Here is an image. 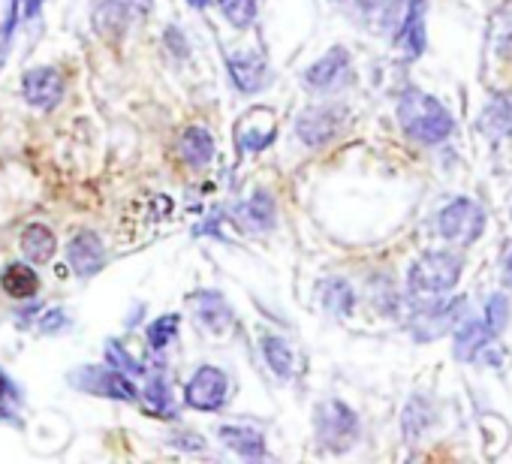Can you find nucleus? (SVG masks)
I'll use <instances>...</instances> for the list:
<instances>
[{
    "label": "nucleus",
    "instance_id": "nucleus-1",
    "mask_svg": "<svg viewBox=\"0 0 512 464\" xmlns=\"http://www.w3.org/2000/svg\"><path fill=\"white\" fill-rule=\"evenodd\" d=\"M398 124L419 145H440L455 133L452 112L422 88H404L398 97Z\"/></svg>",
    "mask_w": 512,
    "mask_h": 464
},
{
    "label": "nucleus",
    "instance_id": "nucleus-2",
    "mask_svg": "<svg viewBox=\"0 0 512 464\" xmlns=\"http://www.w3.org/2000/svg\"><path fill=\"white\" fill-rule=\"evenodd\" d=\"M464 272V260L455 251H425L407 269V293L413 302L449 296Z\"/></svg>",
    "mask_w": 512,
    "mask_h": 464
},
{
    "label": "nucleus",
    "instance_id": "nucleus-3",
    "mask_svg": "<svg viewBox=\"0 0 512 464\" xmlns=\"http://www.w3.org/2000/svg\"><path fill=\"white\" fill-rule=\"evenodd\" d=\"M314 431H317V440H320L323 449L341 455V452H350L359 443L362 422H359V413L347 401L326 398L314 410Z\"/></svg>",
    "mask_w": 512,
    "mask_h": 464
},
{
    "label": "nucleus",
    "instance_id": "nucleus-4",
    "mask_svg": "<svg viewBox=\"0 0 512 464\" xmlns=\"http://www.w3.org/2000/svg\"><path fill=\"white\" fill-rule=\"evenodd\" d=\"M485 208L470 196H455L437 211V236L455 248H473L485 232Z\"/></svg>",
    "mask_w": 512,
    "mask_h": 464
},
{
    "label": "nucleus",
    "instance_id": "nucleus-5",
    "mask_svg": "<svg viewBox=\"0 0 512 464\" xmlns=\"http://www.w3.org/2000/svg\"><path fill=\"white\" fill-rule=\"evenodd\" d=\"M467 296H440V299H425L416 302L410 311V332L419 344L437 341L443 335H449L467 314Z\"/></svg>",
    "mask_w": 512,
    "mask_h": 464
},
{
    "label": "nucleus",
    "instance_id": "nucleus-6",
    "mask_svg": "<svg viewBox=\"0 0 512 464\" xmlns=\"http://www.w3.org/2000/svg\"><path fill=\"white\" fill-rule=\"evenodd\" d=\"M347 124V109L338 103H323V106H308L296 118V136L308 148H323L341 136Z\"/></svg>",
    "mask_w": 512,
    "mask_h": 464
},
{
    "label": "nucleus",
    "instance_id": "nucleus-7",
    "mask_svg": "<svg viewBox=\"0 0 512 464\" xmlns=\"http://www.w3.org/2000/svg\"><path fill=\"white\" fill-rule=\"evenodd\" d=\"M76 389L100 395V398H115V401H139V389L133 386L130 374L118 368H103V365H82L67 377Z\"/></svg>",
    "mask_w": 512,
    "mask_h": 464
},
{
    "label": "nucleus",
    "instance_id": "nucleus-8",
    "mask_svg": "<svg viewBox=\"0 0 512 464\" xmlns=\"http://www.w3.org/2000/svg\"><path fill=\"white\" fill-rule=\"evenodd\" d=\"M229 398V377L217 365H199L184 383V401L193 410L217 413Z\"/></svg>",
    "mask_w": 512,
    "mask_h": 464
},
{
    "label": "nucleus",
    "instance_id": "nucleus-9",
    "mask_svg": "<svg viewBox=\"0 0 512 464\" xmlns=\"http://www.w3.org/2000/svg\"><path fill=\"white\" fill-rule=\"evenodd\" d=\"M353 76V61L350 52L344 46H332L323 58H317L308 70H305V88L317 91V94H332L341 85H347Z\"/></svg>",
    "mask_w": 512,
    "mask_h": 464
},
{
    "label": "nucleus",
    "instance_id": "nucleus-10",
    "mask_svg": "<svg viewBox=\"0 0 512 464\" xmlns=\"http://www.w3.org/2000/svg\"><path fill=\"white\" fill-rule=\"evenodd\" d=\"M151 10H154V0H100L94 10V28L97 34L121 37L127 34L130 25L151 16Z\"/></svg>",
    "mask_w": 512,
    "mask_h": 464
},
{
    "label": "nucleus",
    "instance_id": "nucleus-11",
    "mask_svg": "<svg viewBox=\"0 0 512 464\" xmlns=\"http://www.w3.org/2000/svg\"><path fill=\"white\" fill-rule=\"evenodd\" d=\"M22 94H25V103L40 109V112H52L64 94H67V82L61 76V70L55 67H34L22 76Z\"/></svg>",
    "mask_w": 512,
    "mask_h": 464
},
{
    "label": "nucleus",
    "instance_id": "nucleus-12",
    "mask_svg": "<svg viewBox=\"0 0 512 464\" xmlns=\"http://www.w3.org/2000/svg\"><path fill=\"white\" fill-rule=\"evenodd\" d=\"M425 16H428V0H410L398 28L392 31V40L395 46L410 58H422L425 49H428V28H425Z\"/></svg>",
    "mask_w": 512,
    "mask_h": 464
},
{
    "label": "nucleus",
    "instance_id": "nucleus-13",
    "mask_svg": "<svg viewBox=\"0 0 512 464\" xmlns=\"http://www.w3.org/2000/svg\"><path fill=\"white\" fill-rule=\"evenodd\" d=\"M497 338L488 332V326L479 317H464L452 329V356L464 365H479V356L494 344Z\"/></svg>",
    "mask_w": 512,
    "mask_h": 464
},
{
    "label": "nucleus",
    "instance_id": "nucleus-14",
    "mask_svg": "<svg viewBox=\"0 0 512 464\" xmlns=\"http://www.w3.org/2000/svg\"><path fill=\"white\" fill-rule=\"evenodd\" d=\"M278 136V121H275V112L269 109H250L241 121H238V130H235V142H238V151H266Z\"/></svg>",
    "mask_w": 512,
    "mask_h": 464
},
{
    "label": "nucleus",
    "instance_id": "nucleus-15",
    "mask_svg": "<svg viewBox=\"0 0 512 464\" xmlns=\"http://www.w3.org/2000/svg\"><path fill=\"white\" fill-rule=\"evenodd\" d=\"M226 67H229L232 85H235L241 94H260V91L272 82V70H269L266 58H263V55H256V52L229 55V58H226Z\"/></svg>",
    "mask_w": 512,
    "mask_h": 464
},
{
    "label": "nucleus",
    "instance_id": "nucleus-16",
    "mask_svg": "<svg viewBox=\"0 0 512 464\" xmlns=\"http://www.w3.org/2000/svg\"><path fill=\"white\" fill-rule=\"evenodd\" d=\"M67 260L79 278H94L106 266V245L97 232L79 229L67 245Z\"/></svg>",
    "mask_w": 512,
    "mask_h": 464
},
{
    "label": "nucleus",
    "instance_id": "nucleus-17",
    "mask_svg": "<svg viewBox=\"0 0 512 464\" xmlns=\"http://www.w3.org/2000/svg\"><path fill=\"white\" fill-rule=\"evenodd\" d=\"M479 133L491 142L512 136V91H494L479 112Z\"/></svg>",
    "mask_w": 512,
    "mask_h": 464
},
{
    "label": "nucleus",
    "instance_id": "nucleus-18",
    "mask_svg": "<svg viewBox=\"0 0 512 464\" xmlns=\"http://www.w3.org/2000/svg\"><path fill=\"white\" fill-rule=\"evenodd\" d=\"M190 302L196 305V320L214 332V335H226L229 326H232V308L226 305V299L220 293H211V290H199L196 296H190Z\"/></svg>",
    "mask_w": 512,
    "mask_h": 464
},
{
    "label": "nucleus",
    "instance_id": "nucleus-19",
    "mask_svg": "<svg viewBox=\"0 0 512 464\" xmlns=\"http://www.w3.org/2000/svg\"><path fill=\"white\" fill-rule=\"evenodd\" d=\"M437 422V407L431 401V395H413L407 404H404V413H401V431L407 437V443H416L422 440Z\"/></svg>",
    "mask_w": 512,
    "mask_h": 464
},
{
    "label": "nucleus",
    "instance_id": "nucleus-20",
    "mask_svg": "<svg viewBox=\"0 0 512 464\" xmlns=\"http://www.w3.org/2000/svg\"><path fill=\"white\" fill-rule=\"evenodd\" d=\"M220 440L241 458L247 461H263L269 455V446H266V437L263 431H256L250 425H220Z\"/></svg>",
    "mask_w": 512,
    "mask_h": 464
},
{
    "label": "nucleus",
    "instance_id": "nucleus-21",
    "mask_svg": "<svg viewBox=\"0 0 512 464\" xmlns=\"http://www.w3.org/2000/svg\"><path fill=\"white\" fill-rule=\"evenodd\" d=\"M178 154L190 169H205L214 157V136L208 133V127L202 124L187 127L178 139Z\"/></svg>",
    "mask_w": 512,
    "mask_h": 464
},
{
    "label": "nucleus",
    "instance_id": "nucleus-22",
    "mask_svg": "<svg viewBox=\"0 0 512 464\" xmlns=\"http://www.w3.org/2000/svg\"><path fill=\"white\" fill-rule=\"evenodd\" d=\"M19 248H22V254H25V260H28V263L43 266V263H49V260L55 257L58 242H55V232H52L49 226H43V223H31V226L22 232Z\"/></svg>",
    "mask_w": 512,
    "mask_h": 464
},
{
    "label": "nucleus",
    "instance_id": "nucleus-23",
    "mask_svg": "<svg viewBox=\"0 0 512 464\" xmlns=\"http://www.w3.org/2000/svg\"><path fill=\"white\" fill-rule=\"evenodd\" d=\"M320 302L332 317L344 320L356 311V290L347 278H326L320 284Z\"/></svg>",
    "mask_w": 512,
    "mask_h": 464
},
{
    "label": "nucleus",
    "instance_id": "nucleus-24",
    "mask_svg": "<svg viewBox=\"0 0 512 464\" xmlns=\"http://www.w3.org/2000/svg\"><path fill=\"white\" fill-rule=\"evenodd\" d=\"M241 217H244V223H247L250 229H260V232L275 229V223H278V205H275L272 193H269V190H256V193L241 205Z\"/></svg>",
    "mask_w": 512,
    "mask_h": 464
},
{
    "label": "nucleus",
    "instance_id": "nucleus-25",
    "mask_svg": "<svg viewBox=\"0 0 512 464\" xmlns=\"http://www.w3.org/2000/svg\"><path fill=\"white\" fill-rule=\"evenodd\" d=\"M0 287L10 299H34L40 293V278L28 263H10L0 275Z\"/></svg>",
    "mask_w": 512,
    "mask_h": 464
},
{
    "label": "nucleus",
    "instance_id": "nucleus-26",
    "mask_svg": "<svg viewBox=\"0 0 512 464\" xmlns=\"http://www.w3.org/2000/svg\"><path fill=\"white\" fill-rule=\"evenodd\" d=\"M263 356H266V365L272 368V374H278L281 380H290L293 371H296V353L290 347L287 338L281 335H266L263 338Z\"/></svg>",
    "mask_w": 512,
    "mask_h": 464
},
{
    "label": "nucleus",
    "instance_id": "nucleus-27",
    "mask_svg": "<svg viewBox=\"0 0 512 464\" xmlns=\"http://www.w3.org/2000/svg\"><path fill=\"white\" fill-rule=\"evenodd\" d=\"M142 398H145V407L154 413V416H175V398H172V386L163 374H154L148 377L145 389H142Z\"/></svg>",
    "mask_w": 512,
    "mask_h": 464
},
{
    "label": "nucleus",
    "instance_id": "nucleus-28",
    "mask_svg": "<svg viewBox=\"0 0 512 464\" xmlns=\"http://www.w3.org/2000/svg\"><path fill=\"white\" fill-rule=\"evenodd\" d=\"M509 317H512V305H509L506 293H491L485 299V305H482V317L479 320L488 326V332L494 338H500L506 332V326H509Z\"/></svg>",
    "mask_w": 512,
    "mask_h": 464
},
{
    "label": "nucleus",
    "instance_id": "nucleus-29",
    "mask_svg": "<svg viewBox=\"0 0 512 464\" xmlns=\"http://www.w3.org/2000/svg\"><path fill=\"white\" fill-rule=\"evenodd\" d=\"M217 7H220L223 19L238 31H247L256 22V13H260V4H256V0H217Z\"/></svg>",
    "mask_w": 512,
    "mask_h": 464
},
{
    "label": "nucleus",
    "instance_id": "nucleus-30",
    "mask_svg": "<svg viewBox=\"0 0 512 464\" xmlns=\"http://www.w3.org/2000/svg\"><path fill=\"white\" fill-rule=\"evenodd\" d=\"M178 329H181V317L178 314H163L154 323H148L145 338H148V344L154 350H163V347H169L178 338Z\"/></svg>",
    "mask_w": 512,
    "mask_h": 464
},
{
    "label": "nucleus",
    "instance_id": "nucleus-31",
    "mask_svg": "<svg viewBox=\"0 0 512 464\" xmlns=\"http://www.w3.org/2000/svg\"><path fill=\"white\" fill-rule=\"evenodd\" d=\"M22 395L16 389V383L0 371V422H16V407H19Z\"/></svg>",
    "mask_w": 512,
    "mask_h": 464
},
{
    "label": "nucleus",
    "instance_id": "nucleus-32",
    "mask_svg": "<svg viewBox=\"0 0 512 464\" xmlns=\"http://www.w3.org/2000/svg\"><path fill=\"white\" fill-rule=\"evenodd\" d=\"M19 25V0H10V10H7V22L0 25V67H4L7 55H10V43Z\"/></svg>",
    "mask_w": 512,
    "mask_h": 464
},
{
    "label": "nucleus",
    "instance_id": "nucleus-33",
    "mask_svg": "<svg viewBox=\"0 0 512 464\" xmlns=\"http://www.w3.org/2000/svg\"><path fill=\"white\" fill-rule=\"evenodd\" d=\"M106 359H109V365H115L118 371H127V374H142L145 368L118 344V341H109V347H106Z\"/></svg>",
    "mask_w": 512,
    "mask_h": 464
},
{
    "label": "nucleus",
    "instance_id": "nucleus-34",
    "mask_svg": "<svg viewBox=\"0 0 512 464\" xmlns=\"http://www.w3.org/2000/svg\"><path fill=\"white\" fill-rule=\"evenodd\" d=\"M407 4H410V0H386V4H383V28L392 34L395 28H398V22H401V16H404V10H407Z\"/></svg>",
    "mask_w": 512,
    "mask_h": 464
},
{
    "label": "nucleus",
    "instance_id": "nucleus-35",
    "mask_svg": "<svg viewBox=\"0 0 512 464\" xmlns=\"http://www.w3.org/2000/svg\"><path fill=\"white\" fill-rule=\"evenodd\" d=\"M67 326H70V317H67L64 308H55V311H49V314L40 320V332H43V335H55V332H61V329H67Z\"/></svg>",
    "mask_w": 512,
    "mask_h": 464
},
{
    "label": "nucleus",
    "instance_id": "nucleus-36",
    "mask_svg": "<svg viewBox=\"0 0 512 464\" xmlns=\"http://www.w3.org/2000/svg\"><path fill=\"white\" fill-rule=\"evenodd\" d=\"M497 34H500V43H497V52L506 55V49H512V13H500L497 22H494Z\"/></svg>",
    "mask_w": 512,
    "mask_h": 464
},
{
    "label": "nucleus",
    "instance_id": "nucleus-37",
    "mask_svg": "<svg viewBox=\"0 0 512 464\" xmlns=\"http://www.w3.org/2000/svg\"><path fill=\"white\" fill-rule=\"evenodd\" d=\"M169 443H172V446H181V449H190V452H199V449H205V443L199 440V434H190V431L169 434Z\"/></svg>",
    "mask_w": 512,
    "mask_h": 464
},
{
    "label": "nucleus",
    "instance_id": "nucleus-38",
    "mask_svg": "<svg viewBox=\"0 0 512 464\" xmlns=\"http://www.w3.org/2000/svg\"><path fill=\"white\" fill-rule=\"evenodd\" d=\"M163 40H166V46H169V49H175V55H178V58H187L190 46H187L184 34H181V31H178L175 25H172V28L166 31V37H163Z\"/></svg>",
    "mask_w": 512,
    "mask_h": 464
},
{
    "label": "nucleus",
    "instance_id": "nucleus-39",
    "mask_svg": "<svg viewBox=\"0 0 512 464\" xmlns=\"http://www.w3.org/2000/svg\"><path fill=\"white\" fill-rule=\"evenodd\" d=\"M383 4H386V0H356V7H359L365 16H374V13H380V10H383Z\"/></svg>",
    "mask_w": 512,
    "mask_h": 464
},
{
    "label": "nucleus",
    "instance_id": "nucleus-40",
    "mask_svg": "<svg viewBox=\"0 0 512 464\" xmlns=\"http://www.w3.org/2000/svg\"><path fill=\"white\" fill-rule=\"evenodd\" d=\"M503 284L512 290V251H509V257L503 260Z\"/></svg>",
    "mask_w": 512,
    "mask_h": 464
},
{
    "label": "nucleus",
    "instance_id": "nucleus-41",
    "mask_svg": "<svg viewBox=\"0 0 512 464\" xmlns=\"http://www.w3.org/2000/svg\"><path fill=\"white\" fill-rule=\"evenodd\" d=\"M187 4H190L193 10H205V7L211 4V0H187Z\"/></svg>",
    "mask_w": 512,
    "mask_h": 464
}]
</instances>
